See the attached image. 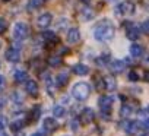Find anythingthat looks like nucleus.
Instances as JSON below:
<instances>
[{
	"mask_svg": "<svg viewBox=\"0 0 149 136\" xmlns=\"http://www.w3.org/2000/svg\"><path fill=\"white\" fill-rule=\"evenodd\" d=\"M94 117H95V114H94V110L92 108H84V111H82V114H81V119H82V121L84 123H91L92 120H94Z\"/></svg>",
	"mask_w": 149,
	"mask_h": 136,
	"instance_id": "nucleus-14",
	"label": "nucleus"
},
{
	"mask_svg": "<svg viewBox=\"0 0 149 136\" xmlns=\"http://www.w3.org/2000/svg\"><path fill=\"white\" fill-rule=\"evenodd\" d=\"M29 35V28L25 22H16L13 27V38L16 41H22L25 38H28Z\"/></svg>",
	"mask_w": 149,
	"mask_h": 136,
	"instance_id": "nucleus-3",
	"label": "nucleus"
},
{
	"mask_svg": "<svg viewBox=\"0 0 149 136\" xmlns=\"http://www.w3.org/2000/svg\"><path fill=\"white\" fill-rule=\"evenodd\" d=\"M132 107L129 105V104H123V107H121V110H120V116L121 117H127V116H130L132 114Z\"/></svg>",
	"mask_w": 149,
	"mask_h": 136,
	"instance_id": "nucleus-21",
	"label": "nucleus"
},
{
	"mask_svg": "<svg viewBox=\"0 0 149 136\" xmlns=\"http://www.w3.org/2000/svg\"><path fill=\"white\" fill-rule=\"evenodd\" d=\"M26 84H25V91L29 94V95H32V97H35V95H38V85H37V82L35 81H32V79H26L25 81Z\"/></svg>",
	"mask_w": 149,
	"mask_h": 136,
	"instance_id": "nucleus-10",
	"label": "nucleus"
},
{
	"mask_svg": "<svg viewBox=\"0 0 149 136\" xmlns=\"http://www.w3.org/2000/svg\"><path fill=\"white\" fill-rule=\"evenodd\" d=\"M73 72L76 73V75H79V76H85V75L89 73V67H88L86 64L79 63V64H76V66L73 67Z\"/></svg>",
	"mask_w": 149,
	"mask_h": 136,
	"instance_id": "nucleus-15",
	"label": "nucleus"
},
{
	"mask_svg": "<svg viewBox=\"0 0 149 136\" xmlns=\"http://www.w3.org/2000/svg\"><path fill=\"white\" fill-rule=\"evenodd\" d=\"M51 22H53V16L48 12L47 13H41L38 16V19H37V24H38L40 28H48L51 25Z\"/></svg>",
	"mask_w": 149,
	"mask_h": 136,
	"instance_id": "nucleus-8",
	"label": "nucleus"
},
{
	"mask_svg": "<svg viewBox=\"0 0 149 136\" xmlns=\"http://www.w3.org/2000/svg\"><path fill=\"white\" fill-rule=\"evenodd\" d=\"M89 94H91V86L86 82H78L72 88V95L78 101H85L89 97Z\"/></svg>",
	"mask_w": 149,
	"mask_h": 136,
	"instance_id": "nucleus-2",
	"label": "nucleus"
},
{
	"mask_svg": "<svg viewBox=\"0 0 149 136\" xmlns=\"http://www.w3.org/2000/svg\"><path fill=\"white\" fill-rule=\"evenodd\" d=\"M5 85H6V81H5V76H2V75H0V91H2V89L5 88Z\"/></svg>",
	"mask_w": 149,
	"mask_h": 136,
	"instance_id": "nucleus-31",
	"label": "nucleus"
},
{
	"mask_svg": "<svg viewBox=\"0 0 149 136\" xmlns=\"http://www.w3.org/2000/svg\"><path fill=\"white\" fill-rule=\"evenodd\" d=\"M6 60L10 63H18L21 60V50L18 47H10L6 51Z\"/></svg>",
	"mask_w": 149,
	"mask_h": 136,
	"instance_id": "nucleus-7",
	"label": "nucleus"
},
{
	"mask_svg": "<svg viewBox=\"0 0 149 136\" xmlns=\"http://www.w3.org/2000/svg\"><path fill=\"white\" fill-rule=\"evenodd\" d=\"M123 129L127 135H136L137 130L140 129V123L136 121V120H127L124 124H123Z\"/></svg>",
	"mask_w": 149,
	"mask_h": 136,
	"instance_id": "nucleus-6",
	"label": "nucleus"
},
{
	"mask_svg": "<svg viewBox=\"0 0 149 136\" xmlns=\"http://www.w3.org/2000/svg\"><path fill=\"white\" fill-rule=\"evenodd\" d=\"M129 79H130L132 82H136V81H139V75H137V72L132 70V72L129 73Z\"/></svg>",
	"mask_w": 149,
	"mask_h": 136,
	"instance_id": "nucleus-29",
	"label": "nucleus"
},
{
	"mask_svg": "<svg viewBox=\"0 0 149 136\" xmlns=\"http://www.w3.org/2000/svg\"><path fill=\"white\" fill-rule=\"evenodd\" d=\"M26 79H28V73H26L25 70L19 69V70L15 72V81H16V82H25Z\"/></svg>",
	"mask_w": 149,
	"mask_h": 136,
	"instance_id": "nucleus-18",
	"label": "nucleus"
},
{
	"mask_svg": "<svg viewBox=\"0 0 149 136\" xmlns=\"http://www.w3.org/2000/svg\"><path fill=\"white\" fill-rule=\"evenodd\" d=\"M63 136H67V135H63Z\"/></svg>",
	"mask_w": 149,
	"mask_h": 136,
	"instance_id": "nucleus-38",
	"label": "nucleus"
},
{
	"mask_svg": "<svg viewBox=\"0 0 149 136\" xmlns=\"http://www.w3.org/2000/svg\"><path fill=\"white\" fill-rule=\"evenodd\" d=\"M114 34H116V28H114V25H113L108 19L100 22V24L95 27V29H94V37H95V40L102 41V43L111 41V40L114 38Z\"/></svg>",
	"mask_w": 149,
	"mask_h": 136,
	"instance_id": "nucleus-1",
	"label": "nucleus"
},
{
	"mask_svg": "<svg viewBox=\"0 0 149 136\" xmlns=\"http://www.w3.org/2000/svg\"><path fill=\"white\" fill-rule=\"evenodd\" d=\"M6 126H8L6 117H5V116H0V132H3V130L6 129Z\"/></svg>",
	"mask_w": 149,
	"mask_h": 136,
	"instance_id": "nucleus-27",
	"label": "nucleus"
},
{
	"mask_svg": "<svg viewBox=\"0 0 149 136\" xmlns=\"http://www.w3.org/2000/svg\"><path fill=\"white\" fill-rule=\"evenodd\" d=\"M117 13L118 15H133L134 13V3L130 2V0H126V2L120 3L117 8Z\"/></svg>",
	"mask_w": 149,
	"mask_h": 136,
	"instance_id": "nucleus-5",
	"label": "nucleus"
},
{
	"mask_svg": "<svg viewBox=\"0 0 149 136\" xmlns=\"http://www.w3.org/2000/svg\"><path fill=\"white\" fill-rule=\"evenodd\" d=\"M42 38H44L45 41H57L56 34H54V32H51V31H45V32L42 34Z\"/></svg>",
	"mask_w": 149,
	"mask_h": 136,
	"instance_id": "nucleus-22",
	"label": "nucleus"
},
{
	"mask_svg": "<svg viewBox=\"0 0 149 136\" xmlns=\"http://www.w3.org/2000/svg\"><path fill=\"white\" fill-rule=\"evenodd\" d=\"M48 64H50V66H53V67H57V66H60V64H61V59H60V57L53 56V57H50V59H48Z\"/></svg>",
	"mask_w": 149,
	"mask_h": 136,
	"instance_id": "nucleus-23",
	"label": "nucleus"
},
{
	"mask_svg": "<svg viewBox=\"0 0 149 136\" xmlns=\"http://www.w3.org/2000/svg\"><path fill=\"white\" fill-rule=\"evenodd\" d=\"M42 129H44L45 132H53V130H56V129H57V121H56V119H53V117H45V119L42 120Z\"/></svg>",
	"mask_w": 149,
	"mask_h": 136,
	"instance_id": "nucleus-12",
	"label": "nucleus"
},
{
	"mask_svg": "<svg viewBox=\"0 0 149 136\" xmlns=\"http://www.w3.org/2000/svg\"><path fill=\"white\" fill-rule=\"evenodd\" d=\"M105 84H107V89L108 91H113V89H116V81L113 79V78H105V81H104Z\"/></svg>",
	"mask_w": 149,
	"mask_h": 136,
	"instance_id": "nucleus-25",
	"label": "nucleus"
},
{
	"mask_svg": "<svg viewBox=\"0 0 149 136\" xmlns=\"http://www.w3.org/2000/svg\"><path fill=\"white\" fill-rule=\"evenodd\" d=\"M31 136H44L41 132H37V133H34V135H31Z\"/></svg>",
	"mask_w": 149,
	"mask_h": 136,
	"instance_id": "nucleus-34",
	"label": "nucleus"
},
{
	"mask_svg": "<svg viewBox=\"0 0 149 136\" xmlns=\"http://www.w3.org/2000/svg\"><path fill=\"white\" fill-rule=\"evenodd\" d=\"M12 100H13L16 104H21V103L24 101V98H22V95H21L19 92H13V95H12Z\"/></svg>",
	"mask_w": 149,
	"mask_h": 136,
	"instance_id": "nucleus-28",
	"label": "nucleus"
},
{
	"mask_svg": "<svg viewBox=\"0 0 149 136\" xmlns=\"http://www.w3.org/2000/svg\"><path fill=\"white\" fill-rule=\"evenodd\" d=\"M16 136H25V133H24V132H21V133H18Z\"/></svg>",
	"mask_w": 149,
	"mask_h": 136,
	"instance_id": "nucleus-35",
	"label": "nucleus"
},
{
	"mask_svg": "<svg viewBox=\"0 0 149 136\" xmlns=\"http://www.w3.org/2000/svg\"><path fill=\"white\" fill-rule=\"evenodd\" d=\"M142 136H149V135H148V133H143V135H142Z\"/></svg>",
	"mask_w": 149,
	"mask_h": 136,
	"instance_id": "nucleus-36",
	"label": "nucleus"
},
{
	"mask_svg": "<svg viewBox=\"0 0 149 136\" xmlns=\"http://www.w3.org/2000/svg\"><path fill=\"white\" fill-rule=\"evenodd\" d=\"M34 110H35V111H34V120H37V119L40 117V107L37 105V107H35Z\"/></svg>",
	"mask_w": 149,
	"mask_h": 136,
	"instance_id": "nucleus-32",
	"label": "nucleus"
},
{
	"mask_svg": "<svg viewBox=\"0 0 149 136\" xmlns=\"http://www.w3.org/2000/svg\"><path fill=\"white\" fill-rule=\"evenodd\" d=\"M56 81H57V85L58 86H64L67 84V81H69V75L66 72H61V73L57 75V79Z\"/></svg>",
	"mask_w": 149,
	"mask_h": 136,
	"instance_id": "nucleus-19",
	"label": "nucleus"
},
{
	"mask_svg": "<svg viewBox=\"0 0 149 136\" xmlns=\"http://www.w3.org/2000/svg\"><path fill=\"white\" fill-rule=\"evenodd\" d=\"M79 38H81V31H79L78 28H70V29L67 31V34H66V40H67V43H70V44L78 43Z\"/></svg>",
	"mask_w": 149,
	"mask_h": 136,
	"instance_id": "nucleus-9",
	"label": "nucleus"
},
{
	"mask_svg": "<svg viewBox=\"0 0 149 136\" xmlns=\"http://www.w3.org/2000/svg\"><path fill=\"white\" fill-rule=\"evenodd\" d=\"M42 5H44V0H28L26 9L28 10H35V9H40Z\"/></svg>",
	"mask_w": 149,
	"mask_h": 136,
	"instance_id": "nucleus-17",
	"label": "nucleus"
},
{
	"mask_svg": "<svg viewBox=\"0 0 149 136\" xmlns=\"http://www.w3.org/2000/svg\"><path fill=\"white\" fill-rule=\"evenodd\" d=\"M0 48H2V43H0Z\"/></svg>",
	"mask_w": 149,
	"mask_h": 136,
	"instance_id": "nucleus-37",
	"label": "nucleus"
},
{
	"mask_svg": "<svg viewBox=\"0 0 149 136\" xmlns=\"http://www.w3.org/2000/svg\"><path fill=\"white\" fill-rule=\"evenodd\" d=\"M126 34H127V38L129 40H137L139 35H140V29L133 25V24H129L127 25V29H126Z\"/></svg>",
	"mask_w": 149,
	"mask_h": 136,
	"instance_id": "nucleus-11",
	"label": "nucleus"
},
{
	"mask_svg": "<svg viewBox=\"0 0 149 136\" xmlns=\"http://www.w3.org/2000/svg\"><path fill=\"white\" fill-rule=\"evenodd\" d=\"M5 2H8V0H5Z\"/></svg>",
	"mask_w": 149,
	"mask_h": 136,
	"instance_id": "nucleus-39",
	"label": "nucleus"
},
{
	"mask_svg": "<svg viewBox=\"0 0 149 136\" xmlns=\"http://www.w3.org/2000/svg\"><path fill=\"white\" fill-rule=\"evenodd\" d=\"M53 114H54L57 119L64 117V114H66V108H64L63 105H56V107L53 108Z\"/></svg>",
	"mask_w": 149,
	"mask_h": 136,
	"instance_id": "nucleus-20",
	"label": "nucleus"
},
{
	"mask_svg": "<svg viewBox=\"0 0 149 136\" xmlns=\"http://www.w3.org/2000/svg\"><path fill=\"white\" fill-rule=\"evenodd\" d=\"M130 54H132L133 57H136V59L142 57V56H143V47H142L140 44H132V45H130Z\"/></svg>",
	"mask_w": 149,
	"mask_h": 136,
	"instance_id": "nucleus-16",
	"label": "nucleus"
},
{
	"mask_svg": "<svg viewBox=\"0 0 149 136\" xmlns=\"http://www.w3.org/2000/svg\"><path fill=\"white\" fill-rule=\"evenodd\" d=\"M5 29H6V22H5V19L0 18V34L5 32Z\"/></svg>",
	"mask_w": 149,
	"mask_h": 136,
	"instance_id": "nucleus-30",
	"label": "nucleus"
},
{
	"mask_svg": "<svg viewBox=\"0 0 149 136\" xmlns=\"http://www.w3.org/2000/svg\"><path fill=\"white\" fill-rule=\"evenodd\" d=\"M15 132H19L22 127H24V121H21V120H15L13 123H12V126H10Z\"/></svg>",
	"mask_w": 149,
	"mask_h": 136,
	"instance_id": "nucleus-26",
	"label": "nucleus"
},
{
	"mask_svg": "<svg viewBox=\"0 0 149 136\" xmlns=\"http://www.w3.org/2000/svg\"><path fill=\"white\" fill-rule=\"evenodd\" d=\"M108 61H110V56H108V54H102V56H100V59L97 60L98 66H105Z\"/></svg>",
	"mask_w": 149,
	"mask_h": 136,
	"instance_id": "nucleus-24",
	"label": "nucleus"
},
{
	"mask_svg": "<svg viewBox=\"0 0 149 136\" xmlns=\"http://www.w3.org/2000/svg\"><path fill=\"white\" fill-rule=\"evenodd\" d=\"M110 69H111L113 73H121V72H124V69H126V64H124V61H121V60H114V61L110 63Z\"/></svg>",
	"mask_w": 149,
	"mask_h": 136,
	"instance_id": "nucleus-13",
	"label": "nucleus"
},
{
	"mask_svg": "<svg viewBox=\"0 0 149 136\" xmlns=\"http://www.w3.org/2000/svg\"><path fill=\"white\" fill-rule=\"evenodd\" d=\"M142 31L146 34L148 32V22H143V27H142Z\"/></svg>",
	"mask_w": 149,
	"mask_h": 136,
	"instance_id": "nucleus-33",
	"label": "nucleus"
},
{
	"mask_svg": "<svg viewBox=\"0 0 149 136\" xmlns=\"http://www.w3.org/2000/svg\"><path fill=\"white\" fill-rule=\"evenodd\" d=\"M113 103H114L113 97H108V95H104V97H101V98L98 100V105H100V108H101V114H102V116H107V114L110 113V110H111V107H113Z\"/></svg>",
	"mask_w": 149,
	"mask_h": 136,
	"instance_id": "nucleus-4",
	"label": "nucleus"
}]
</instances>
